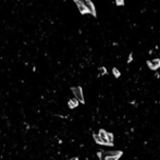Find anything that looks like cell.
Here are the masks:
<instances>
[{
	"instance_id": "1",
	"label": "cell",
	"mask_w": 160,
	"mask_h": 160,
	"mask_svg": "<svg viewBox=\"0 0 160 160\" xmlns=\"http://www.w3.org/2000/svg\"><path fill=\"white\" fill-rule=\"evenodd\" d=\"M100 160H118L122 156V151L112 150V151H101L98 154Z\"/></svg>"
},
{
	"instance_id": "2",
	"label": "cell",
	"mask_w": 160,
	"mask_h": 160,
	"mask_svg": "<svg viewBox=\"0 0 160 160\" xmlns=\"http://www.w3.org/2000/svg\"><path fill=\"white\" fill-rule=\"evenodd\" d=\"M72 93L74 94L75 98L81 102V104H84L85 100H84V95H83V90L81 86H75V87H72Z\"/></svg>"
},
{
	"instance_id": "3",
	"label": "cell",
	"mask_w": 160,
	"mask_h": 160,
	"mask_svg": "<svg viewBox=\"0 0 160 160\" xmlns=\"http://www.w3.org/2000/svg\"><path fill=\"white\" fill-rule=\"evenodd\" d=\"M83 3L85 5V7L87 8V10L90 11V14H92L93 17H97V13H96V8H95L94 3L92 2V0H82Z\"/></svg>"
},
{
	"instance_id": "4",
	"label": "cell",
	"mask_w": 160,
	"mask_h": 160,
	"mask_svg": "<svg viewBox=\"0 0 160 160\" xmlns=\"http://www.w3.org/2000/svg\"><path fill=\"white\" fill-rule=\"evenodd\" d=\"M73 1L76 3L78 9V11L81 12V14H87V13H90V11L87 10V8L85 7V5L83 3L82 0H73Z\"/></svg>"
},
{
	"instance_id": "5",
	"label": "cell",
	"mask_w": 160,
	"mask_h": 160,
	"mask_svg": "<svg viewBox=\"0 0 160 160\" xmlns=\"http://www.w3.org/2000/svg\"><path fill=\"white\" fill-rule=\"evenodd\" d=\"M147 66L151 70H157L160 68V59H154L151 61H147Z\"/></svg>"
},
{
	"instance_id": "6",
	"label": "cell",
	"mask_w": 160,
	"mask_h": 160,
	"mask_svg": "<svg viewBox=\"0 0 160 160\" xmlns=\"http://www.w3.org/2000/svg\"><path fill=\"white\" fill-rule=\"evenodd\" d=\"M99 136L101 138V141L104 142V145H108V146H111L108 141V132H106L105 130H100L99 131Z\"/></svg>"
},
{
	"instance_id": "7",
	"label": "cell",
	"mask_w": 160,
	"mask_h": 160,
	"mask_svg": "<svg viewBox=\"0 0 160 160\" xmlns=\"http://www.w3.org/2000/svg\"><path fill=\"white\" fill-rule=\"evenodd\" d=\"M78 100L76 99V98H72V99H70L68 101V106L70 107L71 109H73V108H76V107L78 106Z\"/></svg>"
},
{
	"instance_id": "8",
	"label": "cell",
	"mask_w": 160,
	"mask_h": 160,
	"mask_svg": "<svg viewBox=\"0 0 160 160\" xmlns=\"http://www.w3.org/2000/svg\"><path fill=\"white\" fill-rule=\"evenodd\" d=\"M94 138H95V141H96V143L97 144H99V145H104V142L101 141L99 134H94Z\"/></svg>"
},
{
	"instance_id": "9",
	"label": "cell",
	"mask_w": 160,
	"mask_h": 160,
	"mask_svg": "<svg viewBox=\"0 0 160 160\" xmlns=\"http://www.w3.org/2000/svg\"><path fill=\"white\" fill-rule=\"evenodd\" d=\"M112 72H113V75L116 76V78H119V76H120V72H119V70H118L116 68L112 69Z\"/></svg>"
},
{
	"instance_id": "10",
	"label": "cell",
	"mask_w": 160,
	"mask_h": 160,
	"mask_svg": "<svg viewBox=\"0 0 160 160\" xmlns=\"http://www.w3.org/2000/svg\"><path fill=\"white\" fill-rule=\"evenodd\" d=\"M116 6H123L124 0H116Z\"/></svg>"
},
{
	"instance_id": "11",
	"label": "cell",
	"mask_w": 160,
	"mask_h": 160,
	"mask_svg": "<svg viewBox=\"0 0 160 160\" xmlns=\"http://www.w3.org/2000/svg\"><path fill=\"white\" fill-rule=\"evenodd\" d=\"M131 60H132V55H130V59H129V62H131Z\"/></svg>"
},
{
	"instance_id": "12",
	"label": "cell",
	"mask_w": 160,
	"mask_h": 160,
	"mask_svg": "<svg viewBox=\"0 0 160 160\" xmlns=\"http://www.w3.org/2000/svg\"><path fill=\"white\" fill-rule=\"evenodd\" d=\"M71 160H78V158H73V159H71Z\"/></svg>"
}]
</instances>
